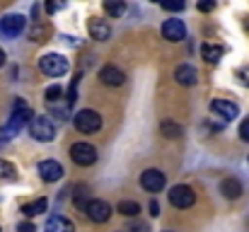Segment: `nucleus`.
<instances>
[{
	"mask_svg": "<svg viewBox=\"0 0 249 232\" xmlns=\"http://www.w3.org/2000/svg\"><path fill=\"white\" fill-rule=\"evenodd\" d=\"M34 116H32V111H29V107L24 104V102H15V111H12V116H10V121L5 124V128H2V136L5 138H12L15 133H19L22 128H24V124L27 121H32Z\"/></svg>",
	"mask_w": 249,
	"mask_h": 232,
	"instance_id": "1",
	"label": "nucleus"
},
{
	"mask_svg": "<svg viewBox=\"0 0 249 232\" xmlns=\"http://www.w3.org/2000/svg\"><path fill=\"white\" fill-rule=\"evenodd\" d=\"M39 68L41 73L49 77H61L68 73V58L61 56V54H46L39 58Z\"/></svg>",
	"mask_w": 249,
	"mask_h": 232,
	"instance_id": "2",
	"label": "nucleus"
},
{
	"mask_svg": "<svg viewBox=\"0 0 249 232\" xmlns=\"http://www.w3.org/2000/svg\"><path fill=\"white\" fill-rule=\"evenodd\" d=\"M29 133L34 141H41V143H51L56 138V126L46 119V116H34L29 121Z\"/></svg>",
	"mask_w": 249,
	"mask_h": 232,
	"instance_id": "3",
	"label": "nucleus"
},
{
	"mask_svg": "<svg viewBox=\"0 0 249 232\" xmlns=\"http://www.w3.org/2000/svg\"><path fill=\"white\" fill-rule=\"evenodd\" d=\"M73 124H75V128L80 133H94V131L102 128V116L97 111H92V109H83V111L75 114Z\"/></svg>",
	"mask_w": 249,
	"mask_h": 232,
	"instance_id": "4",
	"label": "nucleus"
},
{
	"mask_svg": "<svg viewBox=\"0 0 249 232\" xmlns=\"http://www.w3.org/2000/svg\"><path fill=\"white\" fill-rule=\"evenodd\" d=\"M71 157H73V162L80 164V167H92V164L97 162V148L89 145V143H75V145L71 148Z\"/></svg>",
	"mask_w": 249,
	"mask_h": 232,
	"instance_id": "5",
	"label": "nucleus"
},
{
	"mask_svg": "<svg viewBox=\"0 0 249 232\" xmlns=\"http://www.w3.org/2000/svg\"><path fill=\"white\" fill-rule=\"evenodd\" d=\"M194 201H196V194H194L189 186L179 184V186H172V189H169V203H172L174 208H191Z\"/></svg>",
	"mask_w": 249,
	"mask_h": 232,
	"instance_id": "6",
	"label": "nucleus"
},
{
	"mask_svg": "<svg viewBox=\"0 0 249 232\" xmlns=\"http://www.w3.org/2000/svg\"><path fill=\"white\" fill-rule=\"evenodd\" d=\"M85 213L92 223H107L111 218V206L107 201H99V198H92L87 206H85Z\"/></svg>",
	"mask_w": 249,
	"mask_h": 232,
	"instance_id": "7",
	"label": "nucleus"
},
{
	"mask_svg": "<svg viewBox=\"0 0 249 232\" xmlns=\"http://www.w3.org/2000/svg\"><path fill=\"white\" fill-rule=\"evenodd\" d=\"M24 24H27V17H22V15H5L0 19V32L5 36H19Z\"/></svg>",
	"mask_w": 249,
	"mask_h": 232,
	"instance_id": "8",
	"label": "nucleus"
},
{
	"mask_svg": "<svg viewBox=\"0 0 249 232\" xmlns=\"http://www.w3.org/2000/svg\"><path fill=\"white\" fill-rule=\"evenodd\" d=\"M165 174L160 172V169H145L143 174H141V184H143V189L145 191H153V194H158V191H162L165 189Z\"/></svg>",
	"mask_w": 249,
	"mask_h": 232,
	"instance_id": "9",
	"label": "nucleus"
},
{
	"mask_svg": "<svg viewBox=\"0 0 249 232\" xmlns=\"http://www.w3.org/2000/svg\"><path fill=\"white\" fill-rule=\"evenodd\" d=\"M211 111H213L215 116L225 119V121H232V119L240 114L237 104H235V102H228V99H213V102H211Z\"/></svg>",
	"mask_w": 249,
	"mask_h": 232,
	"instance_id": "10",
	"label": "nucleus"
},
{
	"mask_svg": "<svg viewBox=\"0 0 249 232\" xmlns=\"http://www.w3.org/2000/svg\"><path fill=\"white\" fill-rule=\"evenodd\" d=\"M162 36H165L167 41H184L186 39V27H184V22L181 19H167L165 24H162Z\"/></svg>",
	"mask_w": 249,
	"mask_h": 232,
	"instance_id": "11",
	"label": "nucleus"
},
{
	"mask_svg": "<svg viewBox=\"0 0 249 232\" xmlns=\"http://www.w3.org/2000/svg\"><path fill=\"white\" fill-rule=\"evenodd\" d=\"M39 174H41L44 181L53 184V181H58L63 177V167L56 160H44V162H39Z\"/></svg>",
	"mask_w": 249,
	"mask_h": 232,
	"instance_id": "12",
	"label": "nucleus"
},
{
	"mask_svg": "<svg viewBox=\"0 0 249 232\" xmlns=\"http://www.w3.org/2000/svg\"><path fill=\"white\" fill-rule=\"evenodd\" d=\"M87 32H89V36H92V39H97V41H107V39L111 36L109 24H107V22H102V19H97V17L87 19Z\"/></svg>",
	"mask_w": 249,
	"mask_h": 232,
	"instance_id": "13",
	"label": "nucleus"
},
{
	"mask_svg": "<svg viewBox=\"0 0 249 232\" xmlns=\"http://www.w3.org/2000/svg\"><path fill=\"white\" fill-rule=\"evenodd\" d=\"M99 80L104 82V85H109V87H119L126 75H124V71H119L116 66H104L102 71H99Z\"/></svg>",
	"mask_w": 249,
	"mask_h": 232,
	"instance_id": "14",
	"label": "nucleus"
},
{
	"mask_svg": "<svg viewBox=\"0 0 249 232\" xmlns=\"http://www.w3.org/2000/svg\"><path fill=\"white\" fill-rule=\"evenodd\" d=\"M174 80H177L179 85H184V87L196 85V80H198V71H196L194 66H177V71H174Z\"/></svg>",
	"mask_w": 249,
	"mask_h": 232,
	"instance_id": "15",
	"label": "nucleus"
},
{
	"mask_svg": "<svg viewBox=\"0 0 249 232\" xmlns=\"http://www.w3.org/2000/svg\"><path fill=\"white\" fill-rule=\"evenodd\" d=\"M44 232H75V225L68 218H63V215H53V218L46 220Z\"/></svg>",
	"mask_w": 249,
	"mask_h": 232,
	"instance_id": "16",
	"label": "nucleus"
},
{
	"mask_svg": "<svg viewBox=\"0 0 249 232\" xmlns=\"http://www.w3.org/2000/svg\"><path fill=\"white\" fill-rule=\"evenodd\" d=\"M223 54H225V46H220V44H203V49H201V56L208 63H218L223 58Z\"/></svg>",
	"mask_w": 249,
	"mask_h": 232,
	"instance_id": "17",
	"label": "nucleus"
},
{
	"mask_svg": "<svg viewBox=\"0 0 249 232\" xmlns=\"http://www.w3.org/2000/svg\"><path fill=\"white\" fill-rule=\"evenodd\" d=\"M220 191H223L225 198H240V194H242V184H240L237 179H225V181L220 184Z\"/></svg>",
	"mask_w": 249,
	"mask_h": 232,
	"instance_id": "18",
	"label": "nucleus"
},
{
	"mask_svg": "<svg viewBox=\"0 0 249 232\" xmlns=\"http://www.w3.org/2000/svg\"><path fill=\"white\" fill-rule=\"evenodd\" d=\"M46 206H49V201H46V198H36V201L24 203V206H22V213H24L27 218H34V215L44 213V211H46Z\"/></svg>",
	"mask_w": 249,
	"mask_h": 232,
	"instance_id": "19",
	"label": "nucleus"
},
{
	"mask_svg": "<svg viewBox=\"0 0 249 232\" xmlns=\"http://www.w3.org/2000/svg\"><path fill=\"white\" fill-rule=\"evenodd\" d=\"M104 12L111 15V17H121L126 12V2H121V0H104Z\"/></svg>",
	"mask_w": 249,
	"mask_h": 232,
	"instance_id": "20",
	"label": "nucleus"
},
{
	"mask_svg": "<svg viewBox=\"0 0 249 232\" xmlns=\"http://www.w3.org/2000/svg\"><path fill=\"white\" fill-rule=\"evenodd\" d=\"M119 213H121V215L133 218V215H138V213H141V206H138L136 201H121V203H119Z\"/></svg>",
	"mask_w": 249,
	"mask_h": 232,
	"instance_id": "21",
	"label": "nucleus"
},
{
	"mask_svg": "<svg viewBox=\"0 0 249 232\" xmlns=\"http://www.w3.org/2000/svg\"><path fill=\"white\" fill-rule=\"evenodd\" d=\"M49 32H51V29H49V24H44V27H41V24H34V27H32V32H29V36H32L34 41H46Z\"/></svg>",
	"mask_w": 249,
	"mask_h": 232,
	"instance_id": "22",
	"label": "nucleus"
},
{
	"mask_svg": "<svg viewBox=\"0 0 249 232\" xmlns=\"http://www.w3.org/2000/svg\"><path fill=\"white\" fill-rule=\"evenodd\" d=\"M0 179H15V167L7 160H0Z\"/></svg>",
	"mask_w": 249,
	"mask_h": 232,
	"instance_id": "23",
	"label": "nucleus"
},
{
	"mask_svg": "<svg viewBox=\"0 0 249 232\" xmlns=\"http://www.w3.org/2000/svg\"><path fill=\"white\" fill-rule=\"evenodd\" d=\"M61 97H63L61 85H51V87H46V102H56V99H61Z\"/></svg>",
	"mask_w": 249,
	"mask_h": 232,
	"instance_id": "24",
	"label": "nucleus"
},
{
	"mask_svg": "<svg viewBox=\"0 0 249 232\" xmlns=\"http://www.w3.org/2000/svg\"><path fill=\"white\" fill-rule=\"evenodd\" d=\"M162 133H165L167 138H179V136H181V128L174 126V124H169V121H165V124H162Z\"/></svg>",
	"mask_w": 249,
	"mask_h": 232,
	"instance_id": "25",
	"label": "nucleus"
},
{
	"mask_svg": "<svg viewBox=\"0 0 249 232\" xmlns=\"http://www.w3.org/2000/svg\"><path fill=\"white\" fill-rule=\"evenodd\" d=\"M89 201H87V189L85 186H78V191H75V206H87Z\"/></svg>",
	"mask_w": 249,
	"mask_h": 232,
	"instance_id": "26",
	"label": "nucleus"
},
{
	"mask_svg": "<svg viewBox=\"0 0 249 232\" xmlns=\"http://www.w3.org/2000/svg\"><path fill=\"white\" fill-rule=\"evenodd\" d=\"M78 80H80V75L73 77V82H71V87H68V104L75 102V94H78Z\"/></svg>",
	"mask_w": 249,
	"mask_h": 232,
	"instance_id": "27",
	"label": "nucleus"
},
{
	"mask_svg": "<svg viewBox=\"0 0 249 232\" xmlns=\"http://www.w3.org/2000/svg\"><path fill=\"white\" fill-rule=\"evenodd\" d=\"M240 138H242V141H249V116L240 124Z\"/></svg>",
	"mask_w": 249,
	"mask_h": 232,
	"instance_id": "28",
	"label": "nucleus"
},
{
	"mask_svg": "<svg viewBox=\"0 0 249 232\" xmlns=\"http://www.w3.org/2000/svg\"><path fill=\"white\" fill-rule=\"evenodd\" d=\"M237 77H240V82H242V85H247L249 87V66L240 68V71H237Z\"/></svg>",
	"mask_w": 249,
	"mask_h": 232,
	"instance_id": "29",
	"label": "nucleus"
},
{
	"mask_svg": "<svg viewBox=\"0 0 249 232\" xmlns=\"http://www.w3.org/2000/svg\"><path fill=\"white\" fill-rule=\"evenodd\" d=\"M165 10H184V2H162Z\"/></svg>",
	"mask_w": 249,
	"mask_h": 232,
	"instance_id": "30",
	"label": "nucleus"
},
{
	"mask_svg": "<svg viewBox=\"0 0 249 232\" xmlns=\"http://www.w3.org/2000/svg\"><path fill=\"white\" fill-rule=\"evenodd\" d=\"M215 7V2H201L198 5V10H203V12H208V10H213Z\"/></svg>",
	"mask_w": 249,
	"mask_h": 232,
	"instance_id": "31",
	"label": "nucleus"
},
{
	"mask_svg": "<svg viewBox=\"0 0 249 232\" xmlns=\"http://www.w3.org/2000/svg\"><path fill=\"white\" fill-rule=\"evenodd\" d=\"M150 215H160V206H158V201L150 203Z\"/></svg>",
	"mask_w": 249,
	"mask_h": 232,
	"instance_id": "32",
	"label": "nucleus"
},
{
	"mask_svg": "<svg viewBox=\"0 0 249 232\" xmlns=\"http://www.w3.org/2000/svg\"><path fill=\"white\" fill-rule=\"evenodd\" d=\"M19 232H34V225L32 223H24V225H19Z\"/></svg>",
	"mask_w": 249,
	"mask_h": 232,
	"instance_id": "33",
	"label": "nucleus"
},
{
	"mask_svg": "<svg viewBox=\"0 0 249 232\" xmlns=\"http://www.w3.org/2000/svg\"><path fill=\"white\" fill-rule=\"evenodd\" d=\"M58 7H61V5H56V2H49V5H46V10H49V12H56Z\"/></svg>",
	"mask_w": 249,
	"mask_h": 232,
	"instance_id": "34",
	"label": "nucleus"
},
{
	"mask_svg": "<svg viewBox=\"0 0 249 232\" xmlns=\"http://www.w3.org/2000/svg\"><path fill=\"white\" fill-rule=\"evenodd\" d=\"M2 66H5V51L0 49V68H2Z\"/></svg>",
	"mask_w": 249,
	"mask_h": 232,
	"instance_id": "35",
	"label": "nucleus"
},
{
	"mask_svg": "<svg viewBox=\"0 0 249 232\" xmlns=\"http://www.w3.org/2000/svg\"><path fill=\"white\" fill-rule=\"evenodd\" d=\"M247 29H249V17H247Z\"/></svg>",
	"mask_w": 249,
	"mask_h": 232,
	"instance_id": "36",
	"label": "nucleus"
},
{
	"mask_svg": "<svg viewBox=\"0 0 249 232\" xmlns=\"http://www.w3.org/2000/svg\"><path fill=\"white\" fill-rule=\"evenodd\" d=\"M165 232H172V230H165Z\"/></svg>",
	"mask_w": 249,
	"mask_h": 232,
	"instance_id": "37",
	"label": "nucleus"
}]
</instances>
